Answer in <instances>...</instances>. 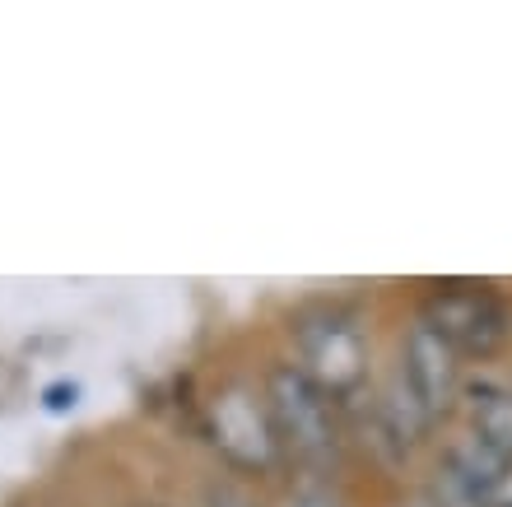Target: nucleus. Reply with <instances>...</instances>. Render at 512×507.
<instances>
[{"instance_id":"20e7f679","label":"nucleus","mask_w":512,"mask_h":507,"mask_svg":"<svg viewBox=\"0 0 512 507\" xmlns=\"http://www.w3.org/2000/svg\"><path fill=\"white\" fill-rule=\"evenodd\" d=\"M210 428H215L219 452L229 456L233 466L266 470L270 461L280 456V438H275L266 401H252V396L238 387L215 396V405H210Z\"/></svg>"},{"instance_id":"1a4fd4ad","label":"nucleus","mask_w":512,"mask_h":507,"mask_svg":"<svg viewBox=\"0 0 512 507\" xmlns=\"http://www.w3.org/2000/svg\"><path fill=\"white\" fill-rule=\"evenodd\" d=\"M75 396H80V391L70 387V382H56V387H47V410H70Z\"/></svg>"},{"instance_id":"39448f33","label":"nucleus","mask_w":512,"mask_h":507,"mask_svg":"<svg viewBox=\"0 0 512 507\" xmlns=\"http://www.w3.org/2000/svg\"><path fill=\"white\" fill-rule=\"evenodd\" d=\"M303 373L331 396V391H350L364 377V340L345 321H317L303 326Z\"/></svg>"},{"instance_id":"f257e3e1","label":"nucleus","mask_w":512,"mask_h":507,"mask_svg":"<svg viewBox=\"0 0 512 507\" xmlns=\"http://www.w3.org/2000/svg\"><path fill=\"white\" fill-rule=\"evenodd\" d=\"M266 414L275 424L280 447L294 452L303 466H331L336 461V410L326 401V391L298 363H275L266 373Z\"/></svg>"},{"instance_id":"6e6552de","label":"nucleus","mask_w":512,"mask_h":507,"mask_svg":"<svg viewBox=\"0 0 512 507\" xmlns=\"http://www.w3.org/2000/svg\"><path fill=\"white\" fill-rule=\"evenodd\" d=\"M289 507H345L340 503V494L331 489V484H322V480H303L289 494Z\"/></svg>"},{"instance_id":"423d86ee","label":"nucleus","mask_w":512,"mask_h":507,"mask_svg":"<svg viewBox=\"0 0 512 507\" xmlns=\"http://www.w3.org/2000/svg\"><path fill=\"white\" fill-rule=\"evenodd\" d=\"M471 438L485 442L494 456L512 461V391L494 387L471 405Z\"/></svg>"},{"instance_id":"0eeeda50","label":"nucleus","mask_w":512,"mask_h":507,"mask_svg":"<svg viewBox=\"0 0 512 507\" xmlns=\"http://www.w3.org/2000/svg\"><path fill=\"white\" fill-rule=\"evenodd\" d=\"M205 507H261V503L247 494L243 484H233V480H210V484H205Z\"/></svg>"},{"instance_id":"f03ea898","label":"nucleus","mask_w":512,"mask_h":507,"mask_svg":"<svg viewBox=\"0 0 512 507\" xmlns=\"http://www.w3.org/2000/svg\"><path fill=\"white\" fill-rule=\"evenodd\" d=\"M419 321H429L461 359H489V354H499L503 340L512 335V317L503 307V298L480 289V284L433 289Z\"/></svg>"},{"instance_id":"7ed1b4c3","label":"nucleus","mask_w":512,"mask_h":507,"mask_svg":"<svg viewBox=\"0 0 512 507\" xmlns=\"http://www.w3.org/2000/svg\"><path fill=\"white\" fill-rule=\"evenodd\" d=\"M401 377L429 410V419L447 414L461 396V354L433 331L429 321H415L401 345Z\"/></svg>"}]
</instances>
